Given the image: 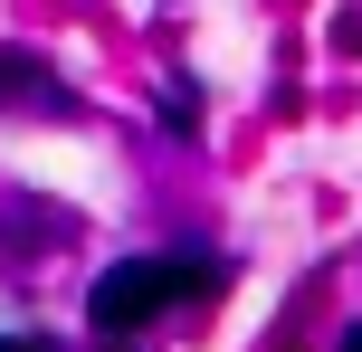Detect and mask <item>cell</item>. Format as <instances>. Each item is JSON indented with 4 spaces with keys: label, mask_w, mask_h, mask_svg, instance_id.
Listing matches in <instances>:
<instances>
[{
    "label": "cell",
    "mask_w": 362,
    "mask_h": 352,
    "mask_svg": "<svg viewBox=\"0 0 362 352\" xmlns=\"http://www.w3.org/2000/svg\"><path fill=\"white\" fill-rule=\"evenodd\" d=\"M181 277H191L181 257H124V267H105L95 296H86V324H95V334H134V324H153L181 296Z\"/></svg>",
    "instance_id": "1"
},
{
    "label": "cell",
    "mask_w": 362,
    "mask_h": 352,
    "mask_svg": "<svg viewBox=\"0 0 362 352\" xmlns=\"http://www.w3.org/2000/svg\"><path fill=\"white\" fill-rule=\"evenodd\" d=\"M0 105H48V114H67V86H57L38 57H10V48H0Z\"/></svg>",
    "instance_id": "2"
},
{
    "label": "cell",
    "mask_w": 362,
    "mask_h": 352,
    "mask_svg": "<svg viewBox=\"0 0 362 352\" xmlns=\"http://www.w3.org/2000/svg\"><path fill=\"white\" fill-rule=\"evenodd\" d=\"M344 352H362V324H353V334H344Z\"/></svg>",
    "instance_id": "3"
},
{
    "label": "cell",
    "mask_w": 362,
    "mask_h": 352,
    "mask_svg": "<svg viewBox=\"0 0 362 352\" xmlns=\"http://www.w3.org/2000/svg\"><path fill=\"white\" fill-rule=\"evenodd\" d=\"M0 352H38V343H0Z\"/></svg>",
    "instance_id": "4"
}]
</instances>
